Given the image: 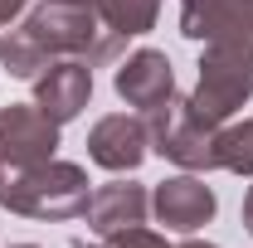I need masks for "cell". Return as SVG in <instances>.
<instances>
[{"instance_id":"cell-1","label":"cell","mask_w":253,"mask_h":248,"mask_svg":"<svg viewBox=\"0 0 253 248\" xmlns=\"http://www.w3.org/2000/svg\"><path fill=\"white\" fill-rule=\"evenodd\" d=\"M122 44L126 39L107 30L97 10L44 0L39 10L25 15L20 30H10L0 39V63L10 78H39L54 59H83L88 68L112 63L122 54Z\"/></svg>"},{"instance_id":"cell-2","label":"cell","mask_w":253,"mask_h":248,"mask_svg":"<svg viewBox=\"0 0 253 248\" xmlns=\"http://www.w3.org/2000/svg\"><path fill=\"white\" fill-rule=\"evenodd\" d=\"M88 170L73 161L0 165V209L25 219H78L88 214Z\"/></svg>"},{"instance_id":"cell-3","label":"cell","mask_w":253,"mask_h":248,"mask_svg":"<svg viewBox=\"0 0 253 248\" xmlns=\"http://www.w3.org/2000/svg\"><path fill=\"white\" fill-rule=\"evenodd\" d=\"M146 131H151V151L175 161L180 170H219V122H205L190 97H166L161 107L146 112Z\"/></svg>"},{"instance_id":"cell-4","label":"cell","mask_w":253,"mask_h":248,"mask_svg":"<svg viewBox=\"0 0 253 248\" xmlns=\"http://www.w3.org/2000/svg\"><path fill=\"white\" fill-rule=\"evenodd\" d=\"M180 34L214 54L253 59V0H180Z\"/></svg>"},{"instance_id":"cell-5","label":"cell","mask_w":253,"mask_h":248,"mask_svg":"<svg viewBox=\"0 0 253 248\" xmlns=\"http://www.w3.org/2000/svg\"><path fill=\"white\" fill-rule=\"evenodd\" d=\"M59 151V122H49L34 102L0 107V165H39Z\"/></svg>"},{"instance_id":"cell-6","label":"cell","mask_w":253,"mask_h":248,"mask_svg":"<svg viewBox=\"0 0 253 248\" xmlns=\"http://www.w3.org/2000/svg\"><path fill=\"white\" fill-rule=\"evenodd\" d=\"M151 151V131H146V117H131V112H112L88 131V156L93 165L112 170V175H131Z\"/></svg>"},{"instance_id":"cell-7","label":"cell","mask_w":253,"mask_h":248,"mask_svg":"<svg viewBox=\"0 0 253 248\" xmlns=\"http://www.w3.org/2000/svg\"><path fill=\"white\" fill-rule=\"evenodd\" d=\"M93 97V68L83 59H54L39 78H34V107L49 122H73Z\"/></svg>"},{"instance_id":"cell-8","label":"cell","mask_w":253,"mask_h":248,"mask_svg":"<svg viewBox=\"0 0 253 248\" xmlns=\"http://www.w3.org/2000/svg\"><path fill=\"white\" fill-rule=\"evenodd\" d=\"M151 209L166 229H175V234H195L200 224H210L214 209H219V200H214V190L205 185L195 170L185 175H170V180H161L156 195H151Z\"/></svg>"},{"instance_id":"cell-9","label":"cell","mask_w":253,"mask_h":248,"mask_svg":"<svg viewBox=\"0 0 253 248\" xmlns=\"http://www.w3.org/2000/svg\"><path fill=\"white\" fill-rule=\"evenodd\" d=\"M112 83H117V97H122L126 107L151 112L166 97H175V68H170V59L161 49H136V54L122 59V68H117Z\"/></svg>"},{"instance_id":"cell-10","label":"cell","mask_w":253,"mask_h":248,"mask_svg":"<svg viewBox=\"0 0 253 248\" xmlns=\"http://www.w3.org/2000/svg\"><path fill=\"white\" fill-rule=\"evenodd\" d=\"M151 214V195L146 185H131V180H107L88 195V229L97 239H112L131 224H146Z\"/></svg>"},{"instance_id":"cell-11","label":"cell","mask_w":253,"mask_h":248,"mask_svg":"<svg viewBox=\"0 0 253 248\" xmlns=\"http://www.w3.org/2000/svg\"><path fill=\"white\" fill-rule=\"evenodd\" d=\"M97 15L102 25L122 39H136V34H151L156 30V15H161V0H97Z\"/></svg>"},{"instance_id":"cell-12","label":"cell","mask_w":253,"mask_h":248,"mask_svg":"<svg viewBox=\"0 0 253 248\" xmlns=\"http://www.w3.org/2000/svg\"><path fill=\"white\" fill-rule=\"evenodd\" d=\"M219 170H234V175L253 180V117L219 126Z\"/></svg>"},{"instance_id":"cell-13","label":"cell","mask_w":253,"mask_h":248,"mask_svg":"<svg viewBox=\"0 0 253 248\" xmlns=\"http://www.w3.org/2000/svg\"><path fill=\"white\" fill-rule=\"evenodd\" d=\"M107 248H175V244H166L156 229L131 224V229H122V234H112V239H107Z\"/></svg>"},{"instance_id":"cell-14","label":"cell","mask_w":253,"mask_h":248,"mask_svg":"<svg viewBox=\"0 0 253 248\" xmlns=\"http://www.w3.org/2000/svg\"><path fill=\"white\" fill-rule=\"evenodd\" d=\"M20 10H25V0H0V25H10Z\"/></svg>"},{"instance_id":"cell-15","label":"cell","mask_w":253,"mask_h":248,"mask_svg":"<svg viewBox=\"0 0 253 248\" xmlns=\"http://www.w3.org/2000/svg\"><path fill=\"white\" fill-rule=\"evenodd\" d=\"M244 229H249V234H253V190H249V195H244Z\"/></svg>"},{"instance_id":"cell-16","label":"cell","mask_w":253,"mask_h":248,"mask_svg":"<svg viewBox=\"0 0 253 248\" xmlns=\"http://www.w3.org/2000/svg\"><path fill=\"white\" fill-rule=\"evenodd\" d=\"M180 248H214V244H205V239H185Z\"/></svg>"},{"instance_id":"cell-17","label":"cell","mask_w":253,"mask_h":248,"mask_svg":"<svg viewBox=\"0 0 253 248\" xmlns=\"http://www.w3.org/2000/svg\"><path fill=\"white\" fill-rule=\"evenodd\" d=\"M59 5H88V10H97V0H59Z\"/></svg>"},{"instance_id":"cell-18","label":"cell","mask_w":253,"mask_h":248,"mask_svg":"<svg viewBox=\"0 0 253 248\" xmlns=\"http://www.w3.org/2000/svg\"><path fill=\"white\" fill-rule=\"evenodd\" d=\"M15 248H39V244H15Z\"/></svg>"},{"instance_id":"cell-19","label":"cell","mask_w":253,"mask_h":248,"mask_svg":"<svg viewBox=\"0 0 253 248\" xmlns=\"http://www.w3.org/2000/svg\"><path fill=\"white\" fill-rule=\"evenodd\" d=\"M83 248H88V244H83ZM97 248H107V244H97Z\"/></svg>"}]
</instances>
